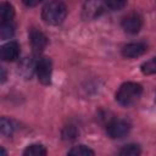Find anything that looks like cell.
Listing matches in <instances>:
<instances>
[{"label": "cell", "mask_w": 156, "mask_h": 156, "mask_svg": "<svg viewBox=\"0 0 156 156\" xmlns=\"http://www.w3.org/2000/svg\"><path fill=\"white\" fill-rule=\"evenodd\" d=\"M67 15V7L66 5L60 0H51L49 1L43 11H41V18L46 24L50 26H58L63 22Z\"/></svg>", "instance_id": "obj_1"}, {"label": "cell", "mask_w": 156, "mask_h": 156, "mask_svg": "<svg viewBox=\"0 0 156 156\" xmlns=\"http://www.w3.org/2000/svg\"><path fill=\"white\" fill-rule=\"evenodd\" d=\"M141 94H143V88L140 84L134 82H126L118 88L116 93V100L119 105L128 107L134 105L140 99Z\"/></svg>", "instance_id": "obj_2"}, {"label": "cell", "mask_w": 156, "mask_h": 156, "mask_svg": "<svg viewBox=\"0 0 156 156\" xmlns=\"http://www.w3.org/2000/svg\"><path fill=\"white\" fill-rule=\"evenodd\" d=\"M130 130V124L124 119H111L106 124V133L112 139H121Z\"/></svg>", "instance_id": "obj_3"}, {"label": "cell", "mask_w": 156, "mask_h": 156, "mask_svg": "<svg viewBox=\"0 0 156 156\" xmlns=\"http://www.w3.org/2000/svg\"><path fill=\"white\" fill-rule=\"evenodd\" d=\"M106 4L105 0H85L83 5V18L87 21L95 20L105 11Z\"/></svg>", "instance_id": "obj_4"}, {"label": "cell", "mask_w": 156, "mask_h": 156, "mask_svg": "<svg viewBox=\"0 0 156 156\" xmlns=\"http://www.w3.org/2000/svg\"><path fill=\"white\" fill-rule=\"evenodd\" d=\"M35 73L41 84H50L51 73H52V62L49 57H41L37 61Z\"/></svg>", "instance_id": "obj_5"}, {"label": "cell", "mask_w": 156, "mask_h": 156, "mask_svg": "<svg viewBox=\"0 0 156 156\" xmlns=\"http://www.w3.org/2000/svg\"><path fill=\"white\" fill-rule=\"evenodd\" d=\"M143 26V17L139 13L132 12L123 17L122 20V28L129 34H136Z\"/></svg>", "instance_id": "obj_6"}, {"label": "cell", "mask_w": 156, "mask_h": 156, "mask_svg": "<svg viewBox=\"0 0 156 156\" xmlns=\"http://www.w3.org/2000/svg\"><path fill=\"white\" fill-rule=\"evenodd\" d=\"M29 39H30V45H32L33 50L37 51V52L43 51L46 48V45H48V38H46V35L43 32H40V30L35 29V28H33L30 30Z\"/></svg>", "instance_id": "obj_7"}, {"label": "cell", "mask_w": 156, "mask_h": 156, "mask_svg": "<svg viewBox=\"0 0 156 156\" xmlns=\"http://www.w3.org/2000/svg\"><path fill=\"white\" fill-rule=\"evenodd\" d=\"M0 55L4 61L12 62L20 56V45L16 41H9L1 46Z\"/></svg>", "instance_id": "obj_8"}, {"label": "cell", "mask_w": 156, "mask_h": 156, "mask_svg": "<svg viewBox=\"0 0 156 156\" xmlns=\"http://www.w3.org/2000/svg\"><path fill=\"white\" fill-rule=\"evenodd\" d=\"M146 45L143 43H130L123 46L122 49V55L127 58H134V57H139L143 54L146 52Z\"/></svg>", "instance_id": "obj_9"}, {"label": "cell", "mask_w": 156, "mask_h": 156, "mask_svg": "<svg viewBox=\"0 0 156 156\" xmlns=\"http://www.w3.org/2000/svg\"><path fill=\"white\" fill-rule=\"evenodd\" d=\"M13 16H15V7L10 2H2L0 5V22L1 23L11 22Z\"/></svg>", "instance_id": "obj_10"}, {"label": "cell", "mask_w": 156, "mask_h": 156, "mask_svg": "<svg viewBox=\"0 0 156 156\" xmlns=\"http://www.w3.org/2000/svg\"><path fill=\"white\" fill-rule=\"evenodd\" d=\"M35 66H37V62H34V61L32 60V57H27V58L22 62V65H21V67H20V71H21V73H22L26 78H30L32 74H33V72L35 71Z\"/></svg>", "instance_id": "obj_11"}, {"label": "cell", "mask_w": 156, "mask_h": 156, "mask_svg": "<svg viewBox=\"0 0 156 156\" xmlns=\"http://www.w3.org/2000/svg\"><path fill=\"white\" fill-rule=\"evenodd\" d=\"M24 156H44L46 155V149L40 144H32L23 151Z\"/></svg>", "instance_id": "obj_12"}, {"label": "cell", "mask_w": 156, "mask_h": 156, "mask_svg": "<svg viewBox=\"0 0 156 156\" xmlns=\"http://www.w3.org/2000/svg\"><path fill=\"white\" fill-rule=\"evenodd\" d=\"M78 134H79L78 129H77L74 126H72V124L66 126V127L62 129V132H61L62 139L66 140V141H73V140L78 136Z\"/></svg>", "instance_id": "obj_13"}, {"label": "cell", "mask_w": 156, "mask_h": 156, "mask_svg": "<svg viewBox=\"0 0 156 156\" xmlns=\"http://www.w3.org/2000/svg\"><path fill=\"white\" fill-rule=\"evenodd\" d=\"M15 130V127H13V123L7 119L6 117H2L0 119V132L4 136H11L12 133Z\"/></svg>", "instance_id": "obj_14"}, {"label": "cell", "mask_w": 156, "mask_h": 156, "mask_svg": "<svg viewBox=\"0 0 156 156\" xmlns=\"http://www.w3.org/2000/svg\"><path fill=\"white\" fill-rule=\"evenodd\" d=\"M68 155H73V156H88V155H90V156H93V155H95V152L85 145H78V146H73L68 151Z\"/></svg>", "instance_id": "obj_15"}, {"label": "cell", "mask_w": 156, "mask_h": 156, "mask_svg": "<svg viewBox=\"0 0 156 156\" xmlns=\"http://www.w3.org/2000/svg\"><path fill=\"white\" fill-rule=\"evenodd\" d=\"M141 73L145 76H150V74H156V56L152 57L151 60L144 62L140 66Z\"/></svg>", "instance_id": "obj_16"}, {"label": "cell", "mask_w": 156, "mask_h": 156, "mask_svg": "<svg viewBox=\"0 0 156 156\" xmlns=\"http://www.w3.org/2000/svg\"><path fill=\"white\" fill-rule=\"evenodd\" d=\"M140 152L141 150L136 144H128L119 150V155H123V156H136V155H140Z\"/></svg>", "instance_id": "obj_17"}, {"label": "cell", "mask_w": 156, "mask_h": 156, "mask_svg": "<svg viewBox=\"0 0 156 156\" xmlns=\"http://www.w3.org/2000/svg\"><path fill=\"white\" fill-rule=\"evenodd\" d=\"M15 34V27L11 24V22L1 23L0 26V37L1 39H10Z\"/></svg>", "instance_id": "obj_18"}, {"label": "cell", "mask_w": 156, "mask_h": 156, "mask_svg": "<svg viewBox=\"0 0 156 156\" xmlns=\"http://www.w3.org/2000/svg\"><path fill=\"white\" fill-rule=\"evenodd\" d=\"M127 0H105L106 7L111 9V10H121L126 6Z\"/></svg>", "instance_id": "obj_19"}, {"label": "cell", "mask_w": 156, "mask_h": 156, "mask_svg": "<svg viewBox=\"0 0 156 156\" xmlns=\"http://www.w3.org/2000/svg\"><path fill=\"white\" fill-rule=\"evenodd\" d=\"M22 1H23V4H24L26 6H28V7H34V6L39 5L43 0H22Z\"/></svg>", "instance_id": "obj_20"}, {"label": "cell", "mask_w": 156, "mask_h": 156, "mask_svg": "<svg viewBox=\"0 0 156 156\" xmlns=\"http://www.w3.org/2000/svg\"><path fill=\"white\" fill-rule=\"evenodd\" d=\"M6 79V73H5V69L1 68V83H4Z\"/></svg>", "instance_id": "obj_21"}, {"label": "cell", "mask_w": 156, "mask_h": 156, "mask_svg": "<svg viewBox=\"0 0 156 156\" xmlns=\"http://www.w3.org/2000/svg\"><path fill=\"white\" fill-rule=\"evenodd\" d=\"M1 154H2V155H6V151H5L2 147H1Z\"/></svg>", "instance_id": "obj_22"}]
</instances>
